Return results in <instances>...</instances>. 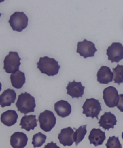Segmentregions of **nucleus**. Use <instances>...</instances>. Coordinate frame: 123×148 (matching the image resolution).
Returning a JSON list of instances; mask_svg holds the SVG:
<instances>
[{"label": "nucleus", "mask_w": 123, "mask_h": 148, "mask_svg": "<svg viewBox=\"0 0 123 148\" xmlns=\"http://www.w3.org/2000/svg\"><path fill=\"white\" fill-rule=\"evenodd\" d=\"M58 64V62L54 58L48 56L40 57L39 61L37 63V68L39 69L42 74L48 76H54L58 74L60 68Z\"/></svg>", "instance_id": "f257e3e1"}, {"label": "nucleus", "mask_w": 123, "mask_h": 148, "mask_svg": "<svg viewBox=\"0 0 123 148\" xmlns=\"http://www.w3.org/2000/svg\"><path fill=\"white\" fill-rule=\"evenodd\" d=\"M16 106L18 111L24 114L33 112L36 107L35 98L27 92L21 93L18 96Z\"/></svg>", "instance_id": "f03ea898"}, {"label": "nucleus", "mask_w": 123, "mask_h": 148, "mask_svg": "<svg viewBox=\"0 0 123 148\" xmlns=\"http://www.w3.org/2000/svg\"><path fill=\"white\" fill-rule=\"evenodd\" d=\"M8 22L14 31L21 32L28 26V18L24 12H16L11 16Z\"/></svg>", "instance_id": "7ed1b4c3"}, {"label": "nucleus", "mask_w": 123, "mask_h": 148, "mask_svg": "<svg viewBox=\"0 0 123 148\" xmlns=\"http://www.w3.org/2000/svg\"><path fill=\"white\" fill-rule=\"evenodd\" d=\"M82 113L85 114L86 117L92 119L95 117L98 120L100 112L102 110L101 103L98 100L94 98L87 99L82 106Z\"/></svg>", "instance_id": "20e7f679"}, {"label": "nucleus", "mask_w": 123, "mask_h": 148, "mask_svg": "<svg viewBox=\"0 0 123 148\" xmlns=\"http://www.w3.org/2000/svg\"><path fill=\"white\" fill-rule=\"evenodd\" d=\"M40 128L46 132H50L56 124V119L52 111L45 110L38 117Z\"/></svg>", "instance_id": "39448f33"}, {"label": "nucleus", "mask_w": 123, "mask_h": 148, "mask_svg": "<svg viewBox=\"0 0 123 148\" xmlns=\"http://www.w3.org/2000/svg\"><path fill=\"white\" fill-rule=\"evenodd\" d=\"M21 60L18 52L10 51L4 60L3 69L5 72L12 74L19 70Z\"/></svg>", "instance_id": "423d86ee"}, {"label": "nucleus", "mask_w": 123, "mask_h": 148, "mask_svg": "<svg viewBox=\"0 0 123 148\" xmlns=\"http://www.w3.org/2000/svg\"><path fill=\"white\" fill-rule=\"evenodd\" d=\"M103 98L104 102L109 108H114L118 105L120 100L118 90L115 87L109 86L104 89Z\"/></svg>", "instance_id": "0eeeda50"}, {"label": "nucleus", "mask_w": 123, "mask_h": 148, "mask_svg": "<svg viewBox=\"0 0 123 148\" xmlns=\"http://www.w3.org/2000/svg\"><path fill=\"white\" fill-rule=\"evenodd\" d=\"M98 51L95 47V44L90 41L85 39L82 42H79L77 44V53L85 59L88 57H93Z\"/></svg>", "instance_id": "6e6552de"}, {"label": "nucleus", "mask_w": 123, "mask_h": 148, "mask_svg": "<svg viewBox=\"0 0 123 148\" xmlns=\"http://www.w3.org/2000/svg\"><path fill=\"white\" fill-rule=\"evenodd\" d=\"M108 60L111 63H118L123 59V46L119 42H113L107 50Z\"/></svg>", "instance_id": "1a4fd4ad"}, {"label": "nucleus", "mask_w": 123, "mask_h": 148, "mask_svg": "<svg viewBox=\"0 0 123 148\" xmlns=\"http://www.w3.org/2000/svg\"><path fill=\"white\" fill-rule=\"evenodd\" d=\"M85 87L82 84L81 82H76L74 80L72 82H69L66 89L67 94L69 95L73 99L82 97L84 93Z\"/></svg>", "instance_id": "9d476101"}, {"label": "nucleus", "mask_w": 123, "mask_h": 148, "mask_svg": "<svg viewBox=\"0 0 123 148\" xmlns=\"http://www.w3.org/2000/svg\"><path fill=\"white\" fill-rule=\"evenodd\" d=\"M74 131L71 127L61 129L60 133L58 135V139L60 143L64 146H71L74 142Z\"/></svg>", "instance_id": "9b49d317"}, {"label": "nucleus", "mask_w": 123, "mask_h": 148, "mask_svg": "<svg viewBox=\"0 0 123 148\" xmlns=\"http://www.w3.org/2000/svg\"><path fill=\"white\" fill-rule=\"evenodd\" d=\"M117 120L116 116L111 112H105L101 116L98 122L100 126L105 130H109L110 129L114 128V126L116 125Z\"/></svg>", "instance_id": "f8f14e48"}, {"label": "nucleus", "mask_w": 123, "mask_h": 148, "mask_svg": "<svg viewBox=\"0 0 123 148\" xmlns=\"http://www.w3.org/2000/svg\"><path fill=\"white\" fill-rule=\"evenodd\" d=\"M28 141V138L26 134L23 132H15L11 136L10 144L13 148H24Z\"/></svg>", "instance_id": "ddd939ff"}, {"label": "nucleus", "mask_w": 123, "mask_h": 148, "mask_svg": "<svg viewBox=\"0 0 123 148\" xmlns=\"http://www.w3.org/2000/svg\"><path fill=\"white\" fill-rule=\"evenodd\" d=\"M113 73L109 67L103 66L97 73V80L101 84H108L113 81Z\"/></svg>", "instance_id": "4468645a"}, {"label": "nucleus", "mask_w": 123, "mask_h": 148, "mask_svg": "<svg viewBox=\"0 0 123 148\" xmlns=\"http://www.w3.org/2000/svg\"><path fill=\"white\" fill-rule=\"evenodd\" d=\"M54 109L58 116L65 118L69 115L71 112V104L67 101L61 100L54 104Z\"/></svg>", "instance_id": "2eb2a0df"}, {"label": "nucleus", "mask_w": 123, "mask_h": 148, "mask_svg": "<svg viewBox=\"0 0 123 148\" xmlns=\"http://www.w3.org/2000/svg\"><path fill=\"white\" fill-rule=\"evenodd\" d=\"M16 93L13 89H8L0 96V104L4 108L10 106L15 103L16 99Z\"/></svg>", "instance_id": "dca6fc26"}, {"label": "nucleus", "mask_w": 123, "mask_h": 148, "mask_svg": "<svg viewBox=\"0 0 123 148\" xmlns=\"http://www.w3.org/2000/svg\"><path fill=\"white\" fill-rule=\"evenodd\" d=\"M105 139V133L100 129H93L88 136L90 144L95 147L102 145Z\"/></svg>", "instance_id": "f3484780"}, {"label": "nucleus", "mask_w": 123, "mask_h": 148, "mask_svg": "<svg viewBox=\"0 0 123 148\" xmlns=\"http://www.w3.org/2000/svg\"><path fill=\"white\" fill-rule=\"evenodd\" d=\"M36 117V116L33 115H26L25 114L21 119L20 123L19 124L21 126V128L28 132L31 130H34L37 126V123L39 120H37Z\"/></svg>", "instance_id": "a211bd4d"}, {"label": "nucleus", "mask_w": 123, "mask_h": 148, "mask_svg": "<svg viewBox=\"0 0 123 148\" xmlns=\"http://www.w3.org/2000/svg\"><path fill=\"white\" fill-rule=\"evenodd\" d=\"M18 115L14 110H9L4 112L1 116V121L5 125L11 126L17 123Z\"/></svg>", "instance_id": "6ab92c4d"}, {"label": "nucleus", "mask_w": 123, "mask_h": 148, "mask_svg": "<svg viewBox=\"0 0 123 148\" xmlns=\"http://www.w3.org/2000/svg\"><path fill=\"white\" fill-rule=\"evenodd\" d=\"M10 79L13 87L17 89H21L25 83V73L18 70L11 74Z\"/></svg>", "instance_id": "aec40b11"}, {"label": "nucleus", "mask_w": 123, "mask_h": 148, "mask_svg": "<svg viewBox=\"0 0 123 148\" xmlns=\"http://www.w3.org/2000/svg\"><path fill=\"white\" fill-rule=\"evenodd\" d=\"M87 125L80 126L78 129H76V131L74 134V139L76 146L78 144L83 140L87 133Z\"/></svg>", "instance_id": "412c9836"}, {"label": "nucleus", "mask_w": 123, "mask_h": 148, "mask_svg": "<svg viewBox=\"0 0 123 148\" xmlns=\"http://www.w3.org/2000/svg\"><path fill=\"white\" fill-rule=\"evenodd\" d=\"M113 79L114 83L120 85L123 83V65L118 64L116 67L113 68Z\"/></svg>", "instance_id": "4be33fe9"}, {"label": "nucleus", "mask_w": 123, "mask_h": 148, "mask_svg": "<svg viewBox=\"0 0 123 148\" xmlns=\"http://www.w3.org/2000/svg\"><path fill=\"white\" fill-rule=\"evenodd\" d=\"M47 136L41 132L36 134L33 136L32 144L34 148L39 147L45 143Z\"/></svg>", "instance_id": "5701e85b"}, {"label": "nucleus", "mask_w": 123, "mask_h": 148, "mask_svg": "<svg viewBox=\"0 0 123 148\" xmlns=\"http://www.w3.org/2000/svg\"><path fill=\"white\" fill-rule=\"evenodd\" d=\"M105 146L108 148H122V146L119 140L118 137H116L115 136L109 137Z\"/></svg>", "instance_id": "b1692460"}, {"label": "nucleus", "mask_w": 123, "mask_h": 148, "mask_svg": "<svg viewBox=\"0 0 123 148\" xmlns=\"http://www.w3.org/2000/svg\"><path fill=\"white\" fill-rule=\"evenodd\" d=\"M120 100L117 107L121 112H123V94L119 95Z\"/></svg>", "instance_id": "393cba45"}, {"label": "nucleus", "mask_w": 123, "mask_h": 148, "mask_svg": "<svg viewBox=\"0 0 123 148\" xmlns=\"http://www.w3.org/2000/svg\"><path fill=\"white\" fill-rule=\"evenodd\" d=\"M51 142V143H48V144H47V145H46V146L45 147V148L46 147H56V148H60L59 147H58L57 146L56 143H54V142Z\"/></svg>", "instance_id": "a878e982"}, {"label": "nucleus", "mask_w": 123, "mask_h": 148, "mask_svg": "<svg viewBox=\"0 0 123 148\" xmlns=\"http://www.w3.org/2000/svg\"><path fill=\"white\" fill-rule=\"evenodd\" d=\"M122 139L123 140V132H122Z\"/></svg>", "instance_id": "bb28decb"}]
</instances>
